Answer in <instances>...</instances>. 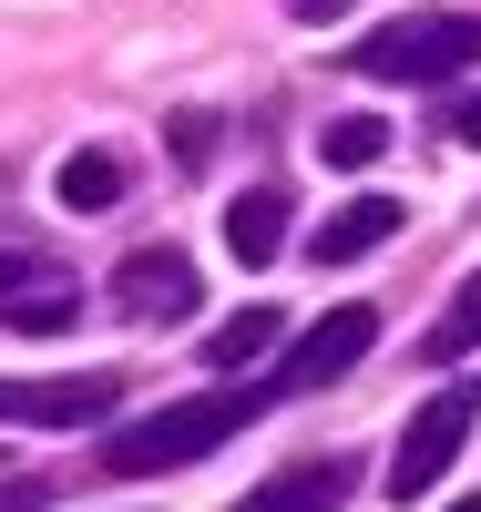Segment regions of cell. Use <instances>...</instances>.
<instances>
[{
  "label": "cell",
  "mask_w": 481,
  "mask_h": 512,
  "mask_svg": "<svg viewBox=\"0 0 481 512\" xmlns=\"http://www.w3.org/2000/svg\"><path fill=\"white\" fill-rule=\"evenodd\" d=\"M451 512H481V492H461V502H451Z\"/></svg>",
  "instance_id": "obj_19"
},
{
  "label": "cell",
  "mask_w": 481,
  "mask_h": 512,
  "mask_svg": "<svg viewBox=\"0 0 481 512\" xmlns=\"http://www.w3.org/2000/svg\"><path fill=\"white\" fill-rule=\"evenodd\" d=\"M123 185H134V175H123V154H62V175H52V195H62V216H113V205H123Z\"/></svg>",
  "instance_id": "obj_11"
},
{
  "label": "cell",
  "mask_w": 481,
  "mask_h": 512,
  "mask_svg": "<svg viewBox=\"0 0 481 512\" xmlns=\"http://www.w3.org/2000/svg\"><path fill=\"white\" fill-rule=\"evenodd\" d=\"M318 154H328V164H348V175H369V164L389 154V123H379V113H338L328 134H318Z\"/></svg>",
  "instance_id": "obj_14"
},
{
  "label": "cell",
  "mask_w": 481,
  "mask_h": 512,
  "mask_svg": "<svg viewBox=\"0 0 481 512\" xmlns=\"http://www.w3.org/2000/svg\"><path fill=\"white\" fill-rule=\"evenodd\" d=\"M226 256H236V267H277V256H287V195L277 185H246L226 205Z\"/></svg>",
  "instance_id": "obj_10"
},
{
  "label": "cell",
  "mask_w": 481,
  "mask_h": 512,
  "mask_svg": "<svg viewBox=\"0 0 481 512\" xmlns=\"http://www.w3.org/2000/svg\"><path fill=\"white\" fill-rule=\"evenodd\" d=\"M471 420H481V390L461 379V390H430L420 410H410V431H400V451H389V492L400 502H420L430 482L461 461V441H471Z\"/></svg>",
  "instance_id": "obj_3"
},
{
  "label": "cell",
  "mask_w": 481,
  "mask_h": 512,
  "mask_svg": "<svg viewBox=\"0 0 481 512\" xmlns=\"http://www.w3.org/2000/svg\"><path fill=\"white\" fill-rule=\"evenodd\" d=\"M123 369H62V379H0V420L11 431H82V420H113Z\"/></svg>",
  "instance_id": "obj_4"
},
{
  "label": "cell",
  "mask_w": 481,
  "mask_h": 512,
  "mask_svg": "<svg viewBox=\"0 0 481 512\" xmlns=\"http://www.w3.org/2000/svg\"><path fill=\"white\" fill-rule=\"evenodd\" d=\"M400 226H410V205H389V195H348V205H328V216H318L308 256H318V267H359V256H379Z\"/></svg>",
  "instance_id": "obj_8"
},
{
  "label": "cell",
  "mask_w": 481,
  "mask_h": 512,
  "mask_svg": "<svg viewBox=\"0 0 481 512\" xmlns=\"http://www.w3.org/2000/svg\"><path fill=\"white\" fill-rule=\"evenodd\" d=\"M451 134H461V144H481V93H461V103H451Z\"/></svg>",
  "instance_id": "obj_17"
},
{
  "label": "cell",
  "mask_w": 481,
  "mask_h": 512,
  "mask_svg": "<svg viewBox=\"0 0 481 512\" xmlns=\"http://www.w3.org/2000/svg\"><path fill=\"white\" fill-rule=\"evenodd\" d=\"M348 62H359L369 82H410V93L461 82V72L481 62V11H410V21H379L369 41H348Z\"/></svg>",
  "instance_id": "obj_2"
},
{
  "label": "cell",
  "mask_w": 481,
  "mask_h": 512,
  "mask_svg": "<svg viewBox=\"0 0 481 512\" xmlns=\"http://www.w3.org/2000/svg\"><path fill=\"white\" fill-rule=\"evenodd\" d=\"M195 256L185 246H134V256H123V267H113V308L123 318H144V328H174V318H195Z\"/></svg>",
  "instance_id": "obj_6"
},
{
  "label": "cell",
  "mask_w": 481,
  "mask_h": 512,
  "mask_svg": "<svg viewBox=\"0 0 481 512\" xmlns=\"http://www.w3.org/2000/svg\"><path fill=\"white\" fill-rule=\"evenodd\" d=\"M471 349H481V267H471V277L451 287V308L430 318V338H420V359H430V369H451V359H471Z\"/></svg>",
  "instance_id": "obj_12"
},
{
  "label": "cell",
  "mask_w": 481,
  "mask_h": 512,
  "mask_svg": "<svg viewBox=\"0 0 481 512\" xmlns=\"http://www.w3.org/2000/svg\"><path fill=\"white\" fill-rule=\"evenodd\" d=\"M379 349V308H328L308 338L287 349V369H277V400H297V390H328V379H348Z\"/></svg>",
  "instance_id": "obj_7"
},
{
  "label": "cell",
  "mask_w": 481,
  "mask_h": 512,
  "mask_svg": "<svg viewBox=\"0 0 481 512\" xmlns=\"http://www.w3.org/2000/svg\"><path fill=\"white\" fill-rule=\"evenodd\" d=\"M348 492H359V472H348L338 451H318V461H287V472H267L246 502H226V512H338Z\"/></svg>",
  "instance_id": "obj_9"
},
{
  "label": "cell",
  "mask_w": 481,
  "mask_h": 512,
  "mask_svg": "<svg viewBox=\"0 0 481 512\" xmlns=\"http://www.w3.org/2000/svg\"><path fill=\"white\" fill-rule=\"evenodd\" d=\"M297 21H338V11H359V0H287Z\"/></svg>",
  "instance_id": "obj_18"
},
{
  "label": "cell",
  "mask_w": 481,
  "mask_h": 512,
  "mask_svg": "<svg viewBox=\"0 0 481 512\" xmlns=\"http://www.w3.org/2000/svg\"><path fill=\"white\" fill-rule=\"evenodd\" d=\"M277 349V308H246V318H226L205 338V369H246V359H267Z\"/></svg>",
  "instance_id": "obj_13"
},
{
  "label": "cell",
  "mask_w": 481,
  "mask_h": 512,
  "mask_svg": "<svg viewBox=\"0 0 481 512\" xmlns=\"http://www.w3.org/2000/svg\"><path fill=\"white\" fill-rule=\"evenodd\" d=\"M277 390H195V400H164L144 420H123V431L103 441V472L113 482H154V472H185V461L226 451L236 431H256V410H267Z\"/></svg>",
  "instance_id": "obj_1"
},
{
  "label": "cell",
  "mask_w": 481,
  "mask_h": 512,
  "mask_svg": "<svg viewBox=\"0 0 481 512\" xmlns=\"http://www.w3.org/2000/svg\"><path fill=\"white\" fill-rule=\"evenodd\" d=\"M174 154L205 164V154H215V113H174Z\"/></svg>",
  "instance_id": "obj_15"
},
{
  "label": "cell",
  "mask_w": 481,
  "mask_h": 512,
  "mask_svg": "<svg viewBox=\"0 0 481 512\" xmlns=\"http://www.w3.org/2000/svg\"><path fill=\"white\" fill-rule=\"evenodd\" d=\"M52 502V482H0V512H41Z\"/></svg>",
  "instance_id": "obj_16"
},
{
  "label": "cell",
  "mask_w": 481,
  "mask_h": 512,
  "mask_svg": "<svg viewBox=\"0 0 481 512\" xmlns=\"http://www.w3.org/2000/svg\"><path fill=\"white\" fill-rule=\"evenodd\" d=\"M72 318H82V277L31 256V246H0V328L11 338H62Z\"/></svg>",
  "instance_id": "obj_5"
}]
</instances>
